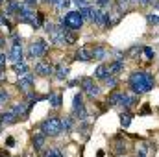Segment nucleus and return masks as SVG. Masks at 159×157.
<instances>
[{
    "label": "nucleus",
    "mask_w": 159,
    "mask_h": 157,
    "mask_svg": "<svg viewBox=\"0 0 159 157\" xmlns=\"http://www.w3.org/2000/svg\"><path fill=\"white\" fill-rule=\"evenodd\" d=\"M128 83H129V89H131L133 92L143 94V92H148V91L154 89L156 79H154V76H152L150 72H143V70H139V72H133V74L129 76Z\"/></svg>",
    "instance_id": "obj_1"
},
{
    "label": "nucleus",
    "mask_w": 159,
    "mask_h": 157,
    "mask_svg": "<svg viewBox=\"0 0 159 157\" xmlns=\"http://www.w3.org/2000/svg\"><path fill=\"white\" fill-rule=\"evenodd\" d=\"M61 131H63V124L57 117L46 118L41 124V133H44L46 137H57V135H61Z\"/></svg>",
    "instance_id": "obj_2"
},
{
    "label": "nucleus",
    "mask_w": 159,
    "mask_h": 157,
    "mask_svg": "<svg viewBox=\"0 0 159 157\" xmlns=\"http://www.w3.org/2000/svg\"><path fill=\"white\" fill-rule=\"evenodd\" d=\"M61 24L69 30H80L81 24H83V19L80 15V11H69L63 19H61Z\"/></svg>",
    "instance_id": "obj_3"
},
{
    "label": "nucleus",
    "mask_w": 159,
    "mask_h": 157,
    "mask_svg": "<svg viewBox=\"0 0 159 157\" xmlns=\"http://www.w3.org/2000/svg\"><path fill=\"white\" fill-rule=\"evenodd\" d=\"M81 89H83V92H85L87 96H91V98L98 96V92H100V87L94 83V79H91V78L81 79Z\"/></svg>",
    "instance_id": "obj_4"
},
{
    "label": "nucleus",
    "mask_w": 159,
    "mask_h": 157,
    "mask_svg": "<svg viewBox=\"0 0 159 157\" xmlns=\"http://www.w3.org/2000/svg\"><path fill=\"white\" fill-rule=\"evenodd\" d=\"M46 50H48V44L44 43L43 39L35 41L32 46H30V57H43L44 54H46Z\"/></svg>",
    "instance_id": "obj_5"
},
{
    "label": "nucleus",
    "mask_w": 159,
    "mask_h": 157,
    "mask_svg": "<svg viewBox=\"0 0 159 157\" xmlns=\"http://www.w3.org/2000/svg\"><path fill=\"white\" fill-rule=\"evenodd\" d=\"M72 113H74V115H76L78 118H81V120L87 117V111H85V105H83V98H81V94H76V96H74Z\"/></svg>",
    "instance_id": "obj_6"
},
{
    "label": "nucleus",
    "mask_w": 159,
    "mask_h": 157,
    "mask_svg": "<svg viewBox=\"0 0 159 157\" xmlns=\"http://www.w3.org/2000/svg\"><path fill=\"white\" fill-rule=\"evenodd\" d=\"M9 57L13 59V63L22 61V46H20V41H19V37H15V43H13L11 52H9Z\"/></svg>",
    "instance_id": "obj_7"
},
{
    "label": "nucleus",
    "mask_w": 159,
    "mask_h": 157,
    "mask_svg": "<svg viewBox=\"0 0 159 157\" xmlns=\"http://www.w3.org/2000/svg\"><path fill=\"white\" fill-rule=\"evenodd\" d=\"M35 74L39 76H50L52 74V65L46 61H37L35 63Z\"/></svg>",
    "instance_id": "obj_8"
},
{
    "label": "nucleus",
    "mask_w": 159,
    "mask_h": 157,
    "mask_svg": "<svg viewBox=\"0 0 159 157\" xmlns=\"http://www.w3.org/2000/svg\"><path fill=\"white\" fill-rule=\"evenodd\" d=\"M30 107H32V104H26V102H19V104H15V105L11 107V111H13L17 117H24V115H28Z\"/></svg>",
    "instance_id": "obj_9"
},
{
    "label": "nucleus",
    "mask_w": 159,
    "mask_h": 157,
    "mask_svg": "<svg viewBox=\"0 0 159 157\" xmlns=\"http://www.w3.org/2000/svg\"><path fill=\"white\" fill-rule=\"evenodd\" d=\"M34 85V74H24V76H20V79H19V83H17V87L20 89V91H28L30 87Z\"/></svg>",
    "instance_id": "obj_10"
},
{
    "label": "nucleus",
    "mask_w": 159,
    "mask_h": 157,
    "mask_svg": "<svg viewBox=\"0 0 159 157\" xmlns=\"http://www.w3.org/2000/svg\"><path fill=\"white\" fill-rule=\"evenodd\" d=\"M107 67H109V74H111V76H119L120 72L124 70V59H115V61L109 63Z\"/></svg>",
    "instance_id": "obj_11"
},
{
    "label": "nucleus",
    "mask_w": 159,
    "mask_h": 157,
    "mask_svg": "<svg viewBox=\"0 0 159 157\" xmlns=\"http://www.w3.org/2000/svg\"><path fill=\"white\" fill-rule=\"evenodd\" d=\"M107 76H111V74H109V67H107V65H104V63H102V65H98V69L94 70V78H98V79H102V81H104Z\"/></svg>",
    "instance_id": "obj_12"
},
{
    "label": "nucleus",
    "mask_w": 159,
    "mask_h": 157,
    "mask_svg": "<svg viewBox=\"0 0 159 157\" xmlns=\"http://www.w3.org/2000/svg\"><path fill=\"white\" fill-rule=\"evenodd\" d=\"M106 57V48L104 46H94L91 52V59H104Z\"/></svg>",
    "instance_id": "obj_13"
},
{
    "label": "nucleus",
    "mask_w": 159,
    "mask_h": 157,
    "mask_svg": "<svg viewBox=\"0 0 159 157\" xmlns=\"http://www.w3.org/2000/svg\"><path fill=\"white\" fill-rule=\"evenodd\" d=\"M13 70L19 74V76H24V74H28V65L24 63V61H19V63H13Z\"/></svg>",
    "instance_id": "obj_14"
},
{
    "label": "nucleus",
    "mask_w": 159,
    "mask_h": 157,
    "mask_svg": "<svg viewBox=\"0 0 159 157\" xmlns=\"http://www.w3.org/2000/svg\"><path fill=\"white\" fill-rule=\"evenodd\" d=\"M135 104H137V98H135V96H128V94H124V96H122V102H120V105H122V107L129 109V107H133Z\"/></svg>",
    "instance_id": "obj_15"
},
{
    "label": "nucleus",
    "mask_w": 159,
    "mask_h": 157,
    "mask_svg": "<svg viewBox=\"0 0 159 157\" xmlns=\"http://www.w3.org/2000/svg\"><path fill=\"white\" fill-rule=\"evenodd\" d=\"M17 115L13 113V111H7V113H4L2 117H0V122L2 124H13V122H17Z\"/></svg>",
    "instance_id": "obj_16"
},
{
    "label": "nucleus",
    "mask_w": 159,
    "mask_h": 157,
    "mask_svg": "<svg viewBox=\"0 0 159 157\" xmlns=\"http://www.w3.org/2000/svg\"><path fill=\"white\" fill-rule=\"evenodd\" d=\"M122 96H124L122 92H113V94L107 98V104H109V105H120V102H122Z\"/></svg>",
    "instance_id": "obj_17"
},
{
    "label": "nucleus",
    "mask_w": 159,
    "mask_h": 157,
    "mask_svg": "<svg viewBox=\"0 0 159 157\" xmlns=\"http://www.w3.org/2000/svg\"><path fill=\"white\" fill-rule=\"evenodd\" d=\"M48 100H50V105H52V107H56V109L61 107V94H56V92H54V94L48 96Z\"/></svg>",
    "instance_id": "obj_18"
},
{
    "label": "nucleus",
    "mask_w": 159,
    "mask_h": 157,
    "mask_svg": "<svg viewBox=\"0 0 159 157\" xmlns=\"http://www.w3.org/2000/svg\"><path fill=\"white\" fill-rule=\"evenodd\" d=\"M67 74H69V69L67 67H63V65H57L56 67V78L57 79H65Z\"/></svg>",
    "instance_id": "obj_19"
},
{
    "label": "nucleus",
    "mask_w": 159,
    "mask_h": 157,
    "mask_svg": "<svg viewBox=\"0 0 159 157\" xmlns=\"http://www.w3.org/2000/svg\"><path fill=\"white\" fill-rule=\"evenodd\" d=\"M76 57H78L80 61H91V52H89L87 48H80L78 54H76Z\"/></svg>",
    "instance_id": "obj_20"
},
{
    "label": "nucleus",
    "mask_w": 159,
    "mask_h": 157,
    "mask_svg": "<svg viewBox=\"0 0 159 157\" xmlns=\"http://www.w3.org/2000/svg\"><path fill=\"white\" fill-rule=\"evenodd\" d=\"M44 133H37L35 137H34V146H35V150H41L43 148V144H44Z\"/></svg>",
    "instance_id": "obj_21"
},
{
    "label": "nucleus",
    "mask_w": 159,
    "mask_h": 157,
    "mask_svg": "<svg viewBox=\"0 0 159 157\" xmlns=\"http://www.w3.org/2000/svg\"><path fill=\"white\" fill-rule=\"evenodd\" d=\"M43 157H63V154H61L59 148H48V150L43 154Z\"/></svg>",
    "instance_id": "obj_22"
},
{
    "label": "nucleus",
    "mask_w": 159,
    "mask_h": 157,
    "mask_svg": "<svg viewBox=\"0 0 159 157\" xmlns=\"http://www.w3.org/2000/svg\"><path fill=\"white\" fill-rule=\"evenodd\" d=\"M96 7H98V9H104V11H109L111 0H96Z\"/></svg>",
    "instance_id": "obj_23"
},
{
    "label": "nucleus",
    "mask_w": 159,
    "mask_h": 157,
    "mask_svg": "<svg viewBox=\"0 0 159 157\" xmlns=\"http://www.w3.org/2000/svg\"><path fill=\"white\" fill-rule=\"evenodd\" d=\"M120 124H122V128H128L131 124V115L129 113H122L120 115Z\"/></svg>",
    "instance_id": "obj_24"
},
{
    "label": "nucleus",
    "mask_w": 159,
    "mask_h": 157,
    "mask_svg": "<svg viewBox=\"0 0 159 157\" xmlns=\"http://www.w3.org/2000/svg\"><path fill=\"white\" fill-rule=\"evenodd\" d=\"M61 124H63V129H65V131H70V129H72V118L70 117H67L65 120H61Z\"/></svg>",
    "instance_id": "obj_25"
},
{
    "label": "nucleus",
    "mask_w": 159,
    "mask_h": 157,
    "mask_svg": "<svg viewBox=\"0 0 159 157\" xmlns=\"http://www.w3.org/2000/svg\"><path fill=\"white\" fill-rule=\"evenodd\" d=\"M104 81H106L107 87H117V76H107Z\"/></svg>",
    "instance_id": "obj_26"
},
{
    "label": "nucleus",
    "mask_w": 159,
    "mask_h": 157,
    "mask_svg": "<svg viewBox=\"0 0 159 157\" xmlns=\"http://www.w3.org/2000/svg\"><path fill=\"white\" fill-rule=\"evenodd\" d=\"M131 2H133V0H117V4H119L120 9H126V7H129V6H131Z\"/></svg>",
    "instance_id": "obj_27"
},
{
    "label": "nucleus",
    "mask_w": 159,
    "mask_h": 157,
    "mask_svg": "<svg viewBox=\"0 0 159 157\" xmlns=\"http://www.w3.org/2000/svg\"><path fill=\"white\" fill-rule=\"evenodd\" d=\"M146 150H148V146L146 144H141V148L137 150V157H146Z\"/></svg>",
    "instance_id": "obj_28"
},
{
    "label": "nucleus",
    "mask_w": 159,
    "mask_h": 157,
    "mask_svg": "<svg viewBox=\"0 0 159 157\" xmlns=\"http://www.w3.org/2000/svg\"><path fill=\"white\" fill-rule=\"evenodd\" d=\"M143 52H144V56H146L148 59H154V50H152L150 46H144V48H143Z\"/></svg>",
    "instance_id": "obj_29"
},
{
    "label": "nucleus",
    "mask_w": 159,
    "mask_h": 157,
    "mask_svg": "<svg viewBox=\"0 0 159 157\" xmlns=\"http://www.w3.org/2000/svg\"><path fill=\"white\" fill-rule=\"evenodd\" d=\"M6 100H7V92H6L4 89H0V105L6 104Z\"/></svg>",
    "instance_id": "obj_30"
},
{
    "label": "nucleus",
    "mask_w": 159,
    "mask_h": 157,
    "mask_svg": "<svg viewBox=\"0 0 159 157\" xmlns=\"http://www.w3.org/2000/svg\"><path fill=\"white\" fill-rule=\"evenodd\" d=\"M72 2H74V4L78 6L80 9H81V7H87V6H89V4H87V0H72Z\"/></svg>",
    "instance_id": "obj_31"
},
{
    "label": "nucleus",
    "mask_w": 159,
    "mask_h": 157,
    "mask_svg": "<svg viewBox=\"0 0 159 157\" xmlns=\"http://www.w3.org/2000/svg\"><path fill=\"white\" fill-rule=\"evenodd\" d=\"M69 4H70V0H59V2H57V6H59L61 9H65V7H69Z\"/></svg>",
    "instance_id": "obj_32"
},
{
    "label": "nucleus",
    "mask_w": 159,
    "mask_h": 157,
    "mask_svg": "<svg viewBox=\"0 0 159 157\" xmlns=\"http://www.w3.org/2000/svg\"><path fill=\"white\" fill-rule=\"evenodd\" d=\"M22 4H26L28 7H32V6H35V4H37V0H24Z\"/></svg>",
    "instance_id": "obj_33"
},
{
    "label": "nucleus",
    "mask_w": 159,
    "mask_h": 157,
    "mask_svg": "<svg viewBox=\"0 0 159 157\" xmlns=\"http://www.w3.org/2000/svg\"><path fill=\"white\" fill-rule=\"evenodd\" d=\"M6 65V54H0V69Z\"/></svg>",
    "instance_id": "obj_34"
},
{
    "label": "nucleus",
    "mask_w": 159,
    "mask_h": 157,
    "mask_svg": "<svg viewBox=\"0 0 159 157\" xmlns=\"http://www.w3.org/2000/svg\"><path fill=\"white\" fill-rule=\"evenodd\" d=\"M44 2H46V4H52V6H57L59 0H44Z\"/></svg>",
    "instance_id": "obj_35"
},
{
    "label": "nucleus",
    "mask_w": 159,
    "mask_h": 157,
    "mask_svg": "<svg viewBox=\"0 0 159 157\" xmlns=\"http://www.w3.org/2000/svg\"><path fill=\"white\" fill-rule=\"evenodd\" d=\"M2 43H4V41H2V37H0V48H2Z\"/></svg>",
    "instance_id": "obj_36"
},
{
    "label": "nucleus",
    "mask_w": 159,
    "mask_h": 157,
    "mask_svg": "<svg viewBox=\"0 0 159 157\" xmlns=\"http://www.w3.org/2000/svg\"><path fill=\"white\" fill-rule=\"evenodd\" d=\"M2 79H4V76H2V74H0V81H2Z\"/></svg>",
    "instance_id": "obj_37"
},
{
    "label": "nucleus",
    "mask_w": 159,
    "mask_h": 157,
    "mask_svg": "<svg viewBox=\"0 0 159 157\" xmlns=\"http://www.w3.org/2000/svg\"><path fill=\"white\" fill-rule=\"evenodd\" d=\"M0 2H4V0H0Z\"/></svg>",
    "instance_id": "obj_38"
}]
</instances>
